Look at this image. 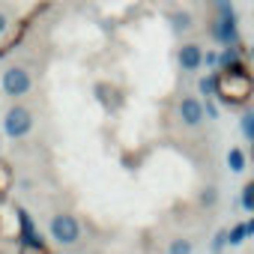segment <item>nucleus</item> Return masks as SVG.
Returning <instances> with one entry per match:
<instances>
[{"label":"nucleus","mask_w":254,"mask_h":254,"mask_svg":"<svg viewBox=\"0 0 254 254\" xmlns=\"http://www.w3.org/2000/svg\"><path fill=\"white\" fill-rule=\"evenodd\" d=\"M254 96V75L248 69H230V72H218V90L215 99L227 108H242L248 105Z\"/></svg>","instance_id":"f257e3e1"},{"label":"nucleus","mask_w":254,"mask_h":254,"mask_svg":"<svg viewBox=\"0 0 254 254\" xmlns=\"http://www.w3.org/2000/svg\"><path fill=\"white\" fill-rule=\"evenodd\" d=\"M30 129H33V114L24 105H12L6 111V117H3V132H6V138H12V141L27 138Z\"/></svg>","instance_id":"f03ea898"},{"label":"nucleus","mask_w":254,"mask_h":254,"mask_svg":"<svg viewBox=\"0 0 254 254\" xmlns=\"http://www.w3.org/2000/svg\"><path fill=\"white\" fill-rule=\"evenodd\" d=\"M212 39L218 45H239V18H236V9L233 12H218L212 27H209Z\"/></svg>","instance_id":"7ed1b4c3"},{"label":"nucleus","mask_w":254,"mask_h":254,"mask_svg":"<svg viewBox=\"0 0 254 254\" xmlns=\"http://www.w3.org/2000/svg\"><path fill=\"white\" fill-rule=\"evenodd\" d=\"M51 239L57 242V245H75L78 239H81V224H78V218L75 215H69V212H60V215H54L51 218Z\"/></svg>","instance_id":"20e7f679"},{"label":"nucleus","mask_w":254,"mask_h":254,"mask_svg":"<svg viewBox=\"0 0 254 254\" xmlns=\"http://www.w3.org/2000/svg\"><path fill=\"white\" fill-rule=\"evenodd\" d=\"M3 93L6 96H12V99H18V96H27L30 93V87H33V81H30V72L24 69V66H9L6 72H3Z\"/></svg>","instance_id":"39448f33"},{"label":"nucleus","mask_w":254,"mask_h":254,"mask_svg":"<svg viewBox=\"0 0 254 254\" xmlns=\"http://www.w3.org/2000/svg\"><path fill=\"white\" fill-rule=\"evenodd\" d=\"M177 111H180V120H183V126H189V129L200 126V123H203V117H206V111H203V102H200V99H194V96H183Z\"/></svg>","instance_id":"423d86ee"},{"label":"nucleus","mask_w":254,"mask_h":254,"mask_svg":"<svg viewBox=\"0 0 254 254\" xmlns=\"http://www.w3.org/2000/svg\"><path fill=\"white\" fill-rule=\"evenodd\" d=\"M177 60H180V69L183 72H197L203 66V48L197 42H186L180 51H177Z\"/></svg>","instance_id":"0eeeda50"},{"label":"nucleus","mask_w":254,"mask_h":254,"mask_svg":"<svg viewBox=\"0 0 254 254\" xmlns=\"http://www.w3.org/2000/svg\"><path fill=\"white\" fill-rule=\"evenodd\" d=\"M230 69H245L242 45H221V51H218V72H230Z\"/></svg>","instance_id":"6e6552de"},{"label":"nucleus","mask_w":254,"mask_h":254,"mask_svg":"<svg viewBox=\"0 0 254 254\" xmlns=\"http://www.w3.org/2000/svg\"><path fill=\"white\" fill-rule=\"evenodd\" d=\"M15 215H18V224H21V242H24V245H30V248H42V236L36 233L33 218L27 215V209H24V206H18V209H15Z\"/></svg>","instance_id":"1a4fd4ad"},{"label":"nucleus","mask_w":254,"mask_h":254,"mask_svg":"<svg viewBox=\"0 0 254 254\" xmlns=\"http://www.w3.org/2000/svg\"><path fill=\"white\" fill-rule=\"evenodd\" d=\"M215 90H218V69H209L206 75H200V81H197V93L206 96V99H215Z\"/></svg>","instance_id":"9d476101"},{"label":"nucleus","mask_w":254,"mask_h":254,"mask_svg":"<svg viewBox=\"0 0 254 254\" xmlns=\"http://www.w3.org/2000/svg\"><path fill=\"white\" fill-rule=\"evenodd\" d=\"M9 191H12V168H9V162L0 159V203L6 200Z\"/></svg>","instance_id":"9b49d317"},{"label":"nucleus","mask_w":254,"mask_h":254,"mask_svg":"<svg viewBox=\"0 0 254 254\" xmlns=\"http://www.w3.org/2000/svg\"><path fill=\"white\" fill-rule=\"evenodd\" d=\"M245 162H248V159H245V153H242L239 147H230V150H227V168H230L233 174H242V171H245Z\"/></svg>","instance_id":"f8f14e48"},{"label":"nucleus","mask_w":254,"mask_h":254,"mask_svg":"<svg viewBox=\"0 0 254 254\" xmlns=\"http://www.w3.org/2000/svg\"><path fill=\"white\" fill-rule=\"evenodd\" d=\"M171 24H174L177 30H191V27H194V18H191L189 9H177V12H171Z\"/></svg>","instance_id":"ddd939ff"},{"label":"nucleus","mask_w":254,"mask_h":254,"mask_svg":"<svg viewBox=\"0 0 254 254\" xmlns=\"http://www.w3.org/2000/svg\"><path fill=\"white\" fill-rule=\"evenodd\" d=\"M242 135L248 138V144L254 147V108H248L242 114Z\"/></svg>","instance_id":"4468645a"},{"label":"nucleus","mask_w":254,"mask_h":254,"mask_svg":"<svg viewBox=\"0 0 254 254\" xmlns=\"http://www.w3.org/2000/svg\"><path fill=\"white\" fill-rule=\"evenodd\" d=\"M227 245H230V230H218V233L212 236V245H209V248H212V254H221Z\"/></svg>","instance_id":"2eb2a0df"},{"label":"nucleus","mask_w":254,"mask_h":254,"mask_svg":"<svg viewBox=\"0 0 254 254\" xmlns=\"http://www.w3.org/2000/svg\"><path fill=\"white\" fill-rule=\"evenodd\" d=\"M242 209H248V212H254V180L251 183H245V189H242Z\"/></svg>","instance_id":"dca6fc26"},{"label":"nucleus","mask_w":254,"mask_h":254,"mask_svg":"<svg viewBox=\"0 0 254 254\" xmlns=\"http://www.w3.org/2000/svg\"><path fill=\"white\" fill-rule=\"evenodd\" d=\"M191 251H194L191 239H174L171 248H168V254H191Z\"/></svg>","instance_id":"f3484780"},{"label":"nucleus","mask_w":254,"mask_h":254,"mask_svg":"<svg viewBox=\"0 0 254 254\" xmlns=\"http://www.w3.org/2000/svg\"><path fill=\"white\" fill-rule=\"evenodd\" d=\"M248 239V230H245V221L242 224H233L230 227V245H242Z\"/></svg>","instance_id":"a211bd4d"},{"label":"nucleus","mask_w":254,"mask_h":254,"mask_svg":"<svg viewBox=\"0 0 254 254\" xmlns=\"http://www.w3.org/2000/svg\"><path fill=\"white\" fill-rule=\"evenodd\" d=\"M203 66L206 69H218V51H203Z\"/></svg>","instance_id":"6ab92c4d"},{"label":"nucleus","mask_w":254,"mask_h":254,"mask_svg":"<svg viewBox=\"0 0 254 254\" xmlns=\"http://www.w3.org/2000/svg\"><path fill=\"white\" fill-rule=\"evenodd\" d=\"M203 111H206V117H209V120H218V105H215L212 99H206V102H203Z\"/></svg>","instance_id":"aec40b11"},{"label":"nucleus","mask_w":254,"mask_h":254,"mask_svg":"<svg viewBox=\"0 0 254 254\" xmlns=\"http://www.w3.org/2000/svg\"><path fill=\"white\" fill-rule=\"evenodd\" d=\"M212 6H215V12H233L230 0H212Z\"/></svg>","instance_id":"412c9836"},{"label":"nucleus","mask_w":254,"mask_h":254,"mask_svg":"<svg viewBox=\"0 0 254 254\" xmlns=\"http://www.w3.org/2000/svg\"><path fill=\"white\" fill-rule=\"evenodd\" d=\"M200 200H203V203H206V206H212V203H215V189H206V191H203V197H200Z\"/></svg>","instance_id":"4be33fe9"},{"label":"nucleus","mask_w":254,"mask_h":254,"mask_svg":"<svg viewBox=\"0 0 254 254\" xmlns=\"http://www.w3.org/2000/svg\"><path fill=\"white\" fill-rule=\"evenodd\" d=\"M9 30V18H6V12H0V36H3Z\"/></svg>","instance_id":"5701e85b"},{"label":"nucleus","mask_w":254,"mask_h":254,"mask_svg":"<svg viewBox=\"0 0 254 254\" xmlns=\"http://www.w3.org/2000/svg\"><path fill=\"white\" fill-rule=\"evenodd\" d=\"M245 57H248V60H251V63H254V45H251V48H248V51H245Z\"/></svg>","instance_id":"b1692460"}]
</instances>
